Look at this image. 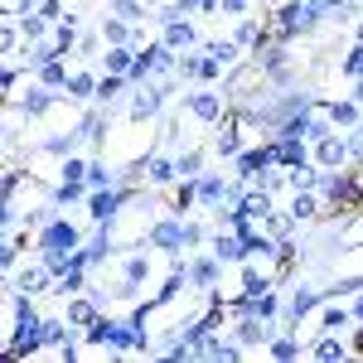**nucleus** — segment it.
I'll use <instances>...</instances> for the list:
<instances>
[{
    "mask_svg": "<svg viewBox=\"0 0 363 363\" xmlns=\"http://www.w3.org/2000/svg\"><path fill=\"white\" fill-rule=\"evenodd\" d=\"M83 247V233L68 223V218H54V223L39 233V252H78Z\"/></svg>",
    "mask_w": 363,
    "mask_h": 363,
    "instance_id": "obj_2",
    "label": "nucleus"
},
{
    "mask_svg": "<svg viewBox=\"0 0 363 363\" xmlns=\"http://www.w3.org/2000/svg\"><path fill=\"white\" fill-rule=\"evenodd\" d=\"M165 44H169V49H179V44H194V25H189V15H179V10H165Z\"/></svg>",
    "mask_w": 363,
    "mask_h": 363,
    "instance_id": "obj_6",
    "label": "nucleus"
},
{
    "mask_svg": "<svg viewBox=\"0 0 363 363\" xmlns=\"http://www.w3.org/2000/svg\"><path fill=\"white\" fill-rule=\"evenodd\" d=\"M330 121H335V126H354V121H359V107H354V102H335V107H330Z\"/></svg>",
    "mask_w": 363,
    "mask_h": 363,
    "instance_id": "obj_27",
    "label": "nucleus"
},
{
    "mask_svg": "<svg viewBox=\"0 0 363 363\" xmlns=\"http://www.w3.org/2000/svg\"><path fill=\"white\" fill-rule=\"evenodd\" d=\"M145 277H150V257H131V262H126V286H121V291L131 296V286L145 281Z\"/></svg>",
    "mask_w": 363,
    "mask_h": 363,
    "instance_id": "obj_21",
    "label": "nucleus"
},
{
    "mask_svg": "<svg viewBox=\"0 0 363 363\" xmlns=\"http://www.w3.org/2000/svg\"><path fill=\"white\" fill-rule=\"evenodd\" d=\"M145 174H150V184H169V179L179 174V165H169L165 155H150V160H145Z\"/></svg>",
    "mask_w": 363,
    "mask_h": 363,
    "instance_id": "obj_17",
    "label": "nucleus"
},
{
    "mask_svg": "<svg viewBox=\"0 0 363 363\" xmlns=\"http://www.w3.org/2000/svg\"><path fill=\"white\" fill-rule=\"evenodd\" d=\"M315 306H320V296H315V291H296V296H291V315H296V320L310 315Z\"/></svg>",
    "mask_w": 363,
    "mask_h": 363,
    "instance_id": "obj_26",
    "label": "nucleus"
},
{
    "mask_svg": "<svg viewBox=\"0 0 363 363\" xmlns=\"http://www.w3.org/2000/svg\"><path fill=\"white\" fill-rule=\"evenodd\" d=\"M325 10H330V5H325V0H306V5H301V0H291V5H286V10H281V39H291V34H306V29H315L320 25V20H325Z\"/></svg>",
    "mask_w": 363,
    "mask_h": 363,
    "instance_id": "obj_1",
    "label": "nucleus"
},
{
    "mask_svg": "<svg viewBox=\"0 0 363 363\" xmlns=\"http://www.w3.org/2000/svg\"><path fill=\"white\" fill-rule=\"evenodd\" d=\"M233 39H238V44H242V49H262V29L252 25V20H242V25H238V34H233Z\"/></svg>",
    "mask_w": 363,
    "mask_h": 363,
    "instance_id": "obj_25",
    "label": "nucleus"
},
{
    "mask_svg": "<svg viewBox=\"0 0 363 363\" xmlns=\"http://www.w3.org/2000/svg\"><path fill=\"white\" fill-rule=\"evenodd\" d=\"M242 5H247V0H223L218 10H228V15H242Z\"/></svg>",
    "mask_w": 363,
    "mask_h": 363,
    "instance_id": "obj_39",
    "label": "nucleus"
},
{
    "mask_svg": "<svg viewBox=\"0 0 363 363\" xmlns=\"http://www.w3.org/2000/svg\"><path fill=\"white\" fill-rule=\"evenodd\" d=\"M49 277H54L49 267H34V272H25V277L15 281V286H20L25 296H34V291H44V286H49Z\"/></svg>",
    "mask_w": 363,
    "mask_h": 363,
    "instance_id": "obj_20",
    "label": "nucleus"
},
{
    "mask_svg": "<svg viewBox=\"0 0 363 363\" xmlns=\"http://www.w3.org/2000/svg\"><path fill=\"white\" fill-rule=\"evenodd\" d=\"M54 44H58V54H68V49H73V44H78V29H73V20H63V25H58Z\"/></svg>",
    "mask_w": 363,
    "mask_h": 363,
    "instance_id": "obj_30",
    "label": "nucleus"
},
{
    "mask_svg": "<svg viewBox=\"0 0 363 363\" xmlns=\"http://www.w3.org/2000/svg\"><path fill=\"white\" fill-rule=\"evenodd\" d=\"M184 112L194 116V121H203V126H213V121H223V97L218 92H189Z\"/></svg>",
    "mask_w": 363,
    "mask_h": 363,
    "instance_id": "obj_4",
    "label": "nucleus"
},
{
    "mask_svg": "<svg viewBox=\"0 0 363 363\" xmlns=\"http://www.w3.org/2000/svg\"><path fill=\"white\" fill-rule=\"evenodd\" d=\"M87 189H92L87 179H63V184L54 189V199H58V203H73V199H83Z\"/></svg>",
    "mask_w": 363,
    "mask_h": 363,
    "instance_id": "obj_23",
    "label": "nucleus"
},
{
    "mask_svg": "<svg viewBox=\"0 0 363 363\" xmlns=\"http://www.w3.org/2000/svg\"><path fill=\"white\" fill-rule=\"evenodd\" d=\"M301 354V339H272V359H296Z\"/></svg>",
    "mask_w": 363,
    "mask_h": 363,
    "instance_id": "obj_32",
    "label": "nucleus"
},
{
    "mask_svg": "<svg viewBox=\"0 0 363 363\" xmlns=\"http://www.w3.org/2000/svg\"><path fill=\"white\" fill-rule=\"evenodd\" d=\"M325 5H330V10H335V5H344V0H325Z\"/></svg>",
    "mask_w": 363,
    "mask_h": 363,
    "instance_id": "obj_42",
    "label": "nucleus"
},
{
    "mask_svg": "<svg viewBox=\"0 0 363 363\" xmlns=\"http://www.w3.org/2000/svg\"><path fill=\"white\" fill-rule=\"evenodd\" d=\"M238 49H242V44H238V39H213V44H208V54L218 58V63H223V68H233V58H238Z\"/></svg>",
    "mask_w": 363,
    "mask_h": 363,
    "instance_id": "obj_22",
    "label": "nucleus"
},
{
    "mask_svg": "<svg viewBox=\"0 0 363 363\" xmlns=\"http://www.w3.org/2000/svg\"><path fill=\"white\" fill-rule=\"evenodd\" d=\"M354 102H363V78H359V87H354Z\"/></svg>",
    "mask_w": 363,
    "mask_h": 363,
    "instance_id": "obj_40",
    "label": "nucleus"
},
{
    "mask_svg": "<svg viewBox=\"0 0 363 363\" xmlns=\"http://www.w3.org/2000/svg\"><path fill=\"white\" fill-rule=\"evenodd\" d=\"M315 160H320V165H330V169H339L344 160H349V145H344L339 136H325V140H315Z\"/></svg>",
    "mask_w": 363,
    "mask_h": 363,
    "instance_id": "obj_8",
    "label": "nucleus"
},
{
    "mask_svg": "<svg viewBox=\"0 0 363 363\" xmlns=\"http://www.w3.org/2000/svg\"><path fill=\"white\" fill-rule=\"evenodd\" d=\"M116 15H121V20H136V15H145V10H140L136 0H116Z\"/></svg>",
    "mask_w": 363,
    "mask_h": 363,
    "instance_id": "obj_38",
    "label": "nucleus"
},
{
    "mask_svg": "<svg viewBox=\"0 0 363 363\" xmlns=\"http://www.w3.org/2000/svg\"><path fill=\"white\" fill-rule=\"evenodd\" d=\"M344 73H349V78H363V44L354 49V54H349V63H344Z\"/></svg>",
    "mask_w": 363,
    "mask_h": 363,
    "instance_id": "obj_37",
    "label": "nucleus"
},
{
    "mask_svg": "<svg viewBox=\"0 0 363 363\" xmlns=\"http://www.w3.org/2000/svg\"><path fill=\"white\" fill-rule=\"evenodd\" d=\"M238 208L247 213L252 223H257V218H272V199H267V194H257V189H252V194H242V199H238Z\"/></svg>",
    "mask_w": 363,
    "mask_h": 363,
    "instance_id": "obj_16",
    "label": "nucleus"
},
{
    "mask_svg": "<svg viewBox=\"0 0 363 363\" xmlns=\"http://www.w3.org/2000/svg\"><path fill=\"white\" fill-rule=\"evenodd\" d=\"M315 359H344V344L339 339H320L315 344Z\"/></svg>",
    "mask_w": 363,
    "mask_h": 363,
    "instance_id": "obj_35",
    "label": "nucleus"
},
{
    "mask_svg": "<svg viewBox=\"0 0 363 363\" xmlns=\"http://www.w3.org/2000/svg\"><path fill=\"white\" fill-rule=\"evenodd\" d=\"M291 218H315V199H310V189H296V203H291Z\"/></svg>",
    "mask_w": 363,
    "mask_h": 363,
    "instance_id": "obj_29",
    "label": "nucleus"
},
{
    "mask_svg": "<svg viewBox=\"0 0 363 363\" xmlns=\"http://www.w3.org/2000/svg\"><path fill=\"white\" fill-rule=\"evenodd\" d=\"M213 155H242V131H238V126H218Z\"/></svg>",
    "mask_w": 363,
    "mask_h": 363,
    "instance_id": "obj_14",
    "label": "nucleus"
},
{
    "mask_svg": "<svg viewBox=\"0 0 363 363\" xmlns=\"http://www.w3.org/2000/svg\"><path fill=\"white\" fill-rule=\"evenodd\" d=\"M184 233H189V223H179V218H160V223L150 228V247L184 252V247H189V242H184Z\"/></svg>",
    "mask_w": 363,
    "mask_h": 363,
    "instance_id": "obj_3",
    "label": "nucleus"
},
{
    "mask_svg": "<svg viewBox=\"0 0 363 363\" xmlns=\"http://www.w3.org/2000/svg\"><path fill=\"white\" fill-rule=\"evenodd\" d=\"M126 83H131V78H121V73H102V83H97V107H107Z\"/></svg>",
    "mask_w": 363,
    "mask_h": 363,
    "instance_id": "obj_18",
    "label": "nucleus"
},
{
    "mask_svg": "<svg viewBox=\"0 0 363 363\" xmlns=\"http://www.w3.org/2000/svg\"><path fill=\"white\" fill-rule=\"evenodd\" d=\"M131 63H136V54H131V49H121V44H112L107 58H102V68H107V73H121V78H131Z\"/></svg>",
    "mask_w": 363,
    "mask_h": 363,
    "instance_id": "obj_12",
    "label": "nucleus"
},
{
    "mask_svg": "<svg viewBox=\"0 0 363 363\" xmlns=\"http://www.w3.org/2000/svg\"><path fill=\"white\" fill-rule=\"evenodd\" d=\"M320 325H325V330H344V325H349V310L330 306V310H325V315H320Z\"/></svg>",
    "mask_w": 363,
    "mask_h": 363,
    "instance_id": "obj_33",
    "label": "nucleus"
},
{
    "mask_svg": "<svg viewBox=\"0 0 363 363\" xmlns=\"http://www.w3.org/2000/svg\"><path fill=\"white\" fill-rule=\"evenodd\" d=\"M199 165H203L199 150H184V155H179V174H199Z\"/></svg>",
    "mask_w": 363,
    "mask_h": 363,
    "instance_id": "obj_36",
    "label": "nucleus"
},
{
    "mask_svg": "<svg viewBox=\"0 0 363 363\" xmlns=\"http://www.w3.org/2000/svg\"><path fill=\"white\" fill-rule=\"evenodd\" d=\"M92 320H97V306L92 301H73L68 306V325H92Z\"/></svg>",
    "mask_w": 363,
    "mask_h": 363,
    "instance_id": "obj_24",
    "label": "nucleus"
},
{
    "mask_svg": "<svg viewBox=\"0 0 363 363\" xmlns=\"http://www.w3.org/2000/svg\"><path fill=\"white\" fill-rule=\"evenodd\" d=\"M218 267H223L218 257H199L194 267L184 272V281H194V286H213V277H218Z\"/></svg>",
    "mask_w": 363,
    "mask_h": 363,
    "instance_id": "obj_11",
    "label": "nucleus"
},
{
    "mask_svg": "<svg viewBox=\"0 0 363 363\" xmlns=\"http://www.w3.org/2000/svg\"><path fill=\"white\" fill-rule=\"evenodd\" d=\"M291 184H296V189H315L320 179H315V169H310L306 160H301V165H291Z\"/></svg>",
    "mask_w": 363,
    "mask_h": 363,
    "instance_id": "obj_28",
    "label": "nucleus"
},
{
    "mask_svg": "<svg viewBox=\"0 0 363 363\" xmlns=\"http://www.w3.org/2000/svg\"><path fill=\"white\" fill-rule=\"evenodd\" d=\"M199 199H203L208 208H218V213H223V203H233V189H228L223 179H213V174H203V179H199Z\"/></svg>",
    "mask_w": 363,
    "mask_h": 363,
    "instance_id": "obj_7",
    "label": "nucleus"
},
{
    "mask_svg": "<svg viewBox=\"0 0 363 363\" xmlns=\"http://www.w3.org/2000/svg\"><path fill=\"white\" fill-rule=\"evenodd\" d=\"M54 102H58V97L49 92V87H29L25 97H20V112H25V116H44Z\"/></svg>",
    "mask_w": 363,
    "mask_h": 363,
    "instance_id": "obj_10",
    "label": "nucleus"
},
{
    "mask_svg": "<svg viewBox=\"0 0 363 363\" xmlns=\"http://www.w3.org/2000/svg\"><path fill=\"white\" fill-rule=\"evenodd\" d=\"M213 257H218V262H242V257H252V247H247V238H242V233H238V238H233V233H218V242H213Z\"/></svg>",
    "mask_w": 363,
    "mask_h": 363,
    "instance_id": "obj_9",
    "label": "nucleus"
},
{
    "mask_svg": "<svg viewBox=\"0 0 363 363\" xmlns=\"http://www.w3.org/2000/svg\"><path fill=\"white\" fill-rule=\"evenodd\" d=\"M97 83H102V78H92V73H73V78H68V97L97 102Z\"/></svg>",
    "mask_w": 363,
    "mask_h": 363,
    "instance_id": "obj_13",
    "label": "nucleus"
},
{
    "mask_svg": "<svg viewBox=\"0 0 363 363\" xmlns=\"http://www.w3.org/2000/svg\"><path fill=\"white\" fill-rule=\"evenodd\" d=\"M68 78H73V73H68V68H63V58H49V63H39V83L44 87H68Z\"/></svg>",
    "mask_w": 363,
    "mask_h": 363,
    "instance_id": "obj_15",
    "label": "nucleus"
},
{
    "mask_svg": "<svg viewBox=\"0 0 363 363\" xmlns=\"http://www.w3.org/2000/svg\"><path fill=\"white\" fill-rule=\"evenodd\" d=\"M63 339H68V325H63V320H49V325H44V344H63Z\"/></svg>",
    "mask_w": 363,
    "mask_h": 363,
    "instance_id": "obj_34",
    "label": "nucleus"
},
{
    "mask_svg": "<svg viewBox=\"0 0 363 363\" xmlns=\"http://www.w3.org/2000/svg\"><path fill=\"white\" fill-rule=\"evenodd\" d=\"M102 39H107V44H126V39H136V34L126 29L121 15H112V20H102Z\"/></svg>",
    "mask_w": 363,
    "mask_h": 363,
    "instance_id": "obj_19",
    "label": "nucleus"
},
{
    "mask_svg": "<svg viewBox=\"0 0 363 363\" xmlns=\"http://www.w3.org/2000/svg\"><path fill=\"white\" fill-rule=\"evenodd\" d=\"M121 203H126V194H116V189H97V194L87 199V208H92V223H97V228H112V218L121 213Z\"/></svg>",
    "mask_w": 363,
    "mask_h": 363,
    "instance_id": "obj_5",
    "label": "nucleus"
},
{
    "mask_svg": "<svg viewBox=\"0 0 363 363\" xmlns=\"http://www.w3.org/2000/svg\"><path fill=\"white\" fill-rule=\"evenodd\" d=\"M354 315H359V320H363V296H359V306H354Z\"/></svg>",
    "mask_w": 363,
    "mask_h": 363,
    "instance_id": "obj_41",
    "label": "nucleus"
},
{
    "mask_svg": "<svg viewBox=\"0 0 363 363\" xmlns=\"http://www.w3.org/2000/svg\"><path fill=\"white\" fill-rule=\"evenodd\" d=\"M87 184H92V189H112L116 179H112V169H107V165H87Z\"/></svg>",
    "mask_w": 363,
    "mask_h": 363,
    "instance_id": "obj_31",
    "label": "nucleus"
}]
</instances>
